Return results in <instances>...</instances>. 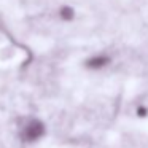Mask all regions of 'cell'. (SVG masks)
<instances>
[{
	"mask_svg": "<svg viewBox=\"0 0 148 148\" xmlns=\"http://www.w3.org/2000/svg\"><path fill=\"white\" fill-rule=\"evenodd\" d=\"M113 64V56L107 51H99L89 54L86 59L83 61V69L88 72H92V73H99L103 72Z\"/></svg>",
	"mask_w": 148,
	"mask_h": 148,
	"instance_id": "cell-2",
	"label": "cell"
},
{
	"mask_svg": "<svg viewBox=\"0 0 148 148\" xmlns=\"http://www.w3.org/2000/svg\"><path fill=\"white\" fill-rule=\"evenodd\" d=\"M134 116L138 119H147L148 118V105L147 103H137L134 108Z\"/></svg>",
	"mask_w": 148,
	"mask_h": 148,
	"instance_id": "cell-4",
	"label": "cell"
},
{
	"mask_svg": "<svg viewBox=\"0 0 148 148\" xmlns=\"http://www.w3.org/2000/svg\"><path fill=\"white\" fill-rule=\"evenodd\" d=\"M77 14H78L77 8L70 3H62V5H59L58 10H56V18L64 24L73 23V21L77 19Z\"/></svg>",
	"mask_w": 148,
	"mask_h": 148,
	"instance_id": "cell-3",
	"label": "cell"
},
{
	"mask_svg": "<svg viewBox=\"0 0 148 148\" xmlns=\"http://www.w3.org/2000/svg\"><path fill=\"white\" fill-rule=\"evenodd\" d=\"M46 123L38 116H27L18 126V137L24 145H37L46 137Z\"/></svg>",
	"mask_w": 148,
	"mask_h": 148,
	"instance_id": "cell-1",
	"label": "cell"
}]
</instances>
